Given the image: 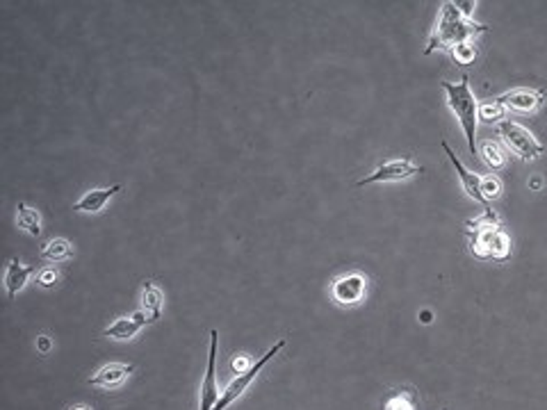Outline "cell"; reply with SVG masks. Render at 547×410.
<instances>
[{
	"label": "cell",
	"mask_w": 547,
	"mask_h": 410,
	"mask_svg": "<svg viewBox=\"0 0 547 410\" xmlns=\"http://www.w3.org/2000/svg\"><path fill=\"white\" fill-rule=\"evenodd\" d=\"M497 130H499V137L504 139V144L520 160H536L545 151V146L534 137L532 130L516 124V121H499Z\"/></svg>",
	"instance_id": "277c9868"
},
{
	"label": "cell",
	"mask_w": 547,
	"mask_h": 410,
	"mask_svg": "<svg viewBox=\"0 0 547 410\" xmlns=\"http://www.w3.org/2000/svg\"><path fill=\"white\" fill-rule=\"evenodd\" d=\"M135 372V365H126V363H110L105 367H101L94 376L89 379V386H99V388H117L121 386L130 374Z\"/></svg>",
	"instance_id": "7c38bea8"
},
{
	"label": "cell",
	"mask_w": 547,
	"mask_h": 410,
	"mask_svg": "<svg viewBox=\"0 0 547 410\" xmlns=\"http://www.w3.org/2000/svg\"><path fill=\"white\" fill-rule=\"evenodd\" d=\"M16 221H19L21 228L28 235H32V237H39V235H41V217H39V212L34 210V207H30L28 203H23V200L16 205Z\"/></svg>",
	"instance_id": "9a60e30c"
},
{
	"label": "cell",
	"mask_w": 547,
	"mask_h": 410,
	"mask_svg": "<svg viewBox=\"0 0 547 410\" xmlns=\"http://www.w3.org/2000/svg\"><path fill=\"white\" fill-rule=\"evenodd\" d=\"M481 160L486 162V167H490L493 171H499L506 164V153L502 151L499 144L495 142H486L481 146Z\"/></svg>",
	"instance_id": "ac0fdd59"
},
{
	"label": "cell",
	"mask_w": 547,
	"mask_h": 410,
	"mask_svg": "<svg viewBox=\"0 0 547 410\" xmlns=\"http://www.w3.org/2000/svg\"><path fill=\"white\" fill-rule=\"evenodd\" d=\"M37 346H39V351H43V353H46L48 349H50V339H48L46 335H41V337H39V344H37Z\"/></svg>",
	"instance_id": "d4e9b609"
},
{
	"label": "cell",
	"mask_w": 547,
	"mask_h": 410,
	"mask_svg": "<svg viewBox=\"0 0 547 410\" xmlns=\"http://www.w3.org/2000/svg\"><path fill=\"white\" fill-rule=\"evenodd\" d=\"M442 148H445V153H447V158H449V162H451V167H454L456 173H458V180H461L463 191H465V194L470 196L472 200H476V203H481V205H483V210H488L490 203H488V200H486L483 191H481V180H483V178L479 176V173H472L470 169H467L465 164L456 158V153L451 151L447 142H442Z\"/></svg>",
	"instance_id": "30bf717a"
},
{
	"label": "cell",
	"mask_w": 547,
	"mask_h": 410,
	"mask_svg": "<svg viewBox=\"0 0 547 410\" xmlns=\"http://www.w3.org/2000/svg\"><path fill=\"white\" fill-rule=\"evenodd\" d=\"M37 281H39L43 287H50V285L57 281V272H55V269H43V272L37 274Z\"/></svg>",
	"instance_id": "603a6c76"
},
{
	"label": "cell",
	"mask_w": 547,
	"mask_h": 410,
	"mask_svg": "<svg viewBox=\"0 0 547 410\" xmlns=\"http://www.w3.org/2000/svg\"><path fill=\"white\" fill-rule=\"evenodd\" d=\"M162 305H164V296L160 292V287H155L153 283H144L142 290V310H146L153 317V321H158L162 315Z\"/></svg>",
	"instance_id": "2e32d148"
},
{
	"label": "cell",
	"mask_w": 547,
	"mask_h": 410,
	"mask_svg": "<svg viewBox=\"0 0 547 410\" xmlns=\"http://www.w3.org/2000/svg\"><path fill=\"white\" fill-rule=\"evenodd\" d=\"M465 235L470 237V253L474 258L495 260V263H504L511 258V240L502 230L493 207H488L479 219L465 221Z\"/></svg>",
	"instance_id": "7a4b0ae2"
},
{
	"label": "cell",
	"mask_w": 547,
	"mask_h": 410,
	"mask_svg": "<svg viewBox=\"0 0 547 410\" xmlns=\"http://www.w3.org/2000/svg\"><path fill=\"white\" fill-rule=\"evenodd\" d=\"M71 256H73V247H71V242L64 237L50 240L43 244V249H41V258L50 260V263H62V260L71 258Z\"/></svg>",
	"instance_id": "e0dca14e"
},
{
	"label": "cell",
	"mask_w": 547,
	"mask_h": 410,
	"mask_svg": "<svg viewBox=\"0 0 547 410\" xmlns=\"http://www.w3.org/2000/svg\"><path fill=\"white\" fill-rule=\"evenodd\" d=\"M121 189V185H112L108 189H92V191H85V194L80 196V200H75L73 203V210L78 212H101L103 207H105V203L117 194V191Z\"/></svg>",
	"instance_id": "4fadbf2b"
},
{
	"label": "cell",
	"mask_w": 547,
	"mask_h": 410,
	"mask_svg": "<svg viewBox=\"0 0 547 410\" xmlns=\"http://www.w3.org/2000/svg\"><path fill=\"white\" fill-rule=\"evenodd\" d=\"M251 365H254V363H249L247 356H240V358H235V360H233L231 367H233V372H235V374H242V372H247Z\"/></svg>",
	"instance_id": "cb8c5ba5"
},
{
	"label": "cell",
	"mask_w": 547,
	"mask_h": 410,
	"mask_svg": "<svg viewBox=\"0 0 547 410\" xmlns=\"http://www.w3.org/2000/svg\"><path fill=\"white\" fill-rule=\"evenodd\" d=\"M440 87L447 94V105L454 112V117L461 124L467 148L470 153L476 155V121H479V103H476L474 94L470 89V78L463 75L461 82H440Z\"/></svg>",
	"instance_id": "3957f363"
},
{
	"label": "cell",
	"mask_w": 547,
	"mask_h": 410,
	"mask_svg": "<svg viewBox=\"0 0 547 410\" xmlns=\"http://www.w3.org/2000/svg\"><path fill=\"white\" fill-rule=\"evenodd\" d=\"M486 32H488V25L476 23L470 16H465L461 12V7L456 5V0H447V3H442L438 10V19L431 30V37H429L427 48H424V55H431V53H436V50H447V53H451V50L463 46V43L476 41V37H481Z\"/></svg>",
	"instance_id": "6da1fadb"
},
{
	"label": "cell",
	"mask_w": 547,
	"mask_h": 410,
	"mask_svg": "<svg viewBox=\"0 0 547 410\" xmlns=\"http://www.w3.org/2000/svg\"><path fill=\"white\" fill-rule=\"evenodd\" d=\"M32 274H34L32 267L21 265L16 258L10 260V265H7V272H5V287H7V296H10V301L23 290L25 283H28V278H30Z\"/></svg>",
	"instance_id": "5bb4252c"
},
{
	"label": "cell",
	"mask_w": 547,
	"mask_h": 410,
	"mask_svg": "<svg viewBox=\"0 0 547 410\" xmlns=\"http://www.w3.org/2000/svg\"><path fill=\"white\" fill-rule=\"evenodd\" d=\"M451 57L456 59L458 64H470V62H474V57H476V41H470V43H463V46H458V48H454L449 53Z\"/></svg>",
	"instance_id": "ffe728a7"
},
{
	"label": "cell",
	"mask_w": 547,
	"mask_h": 410,
	"mask_svg": "<svg viewBox=\"0 0 547 410\" xmlns=\"http://www.w3.org/2000/svg\"><path fill=\"white\" fill-rule=\"evenodd\" d=\"M504 110H513V112H523V115H529V112H536L538 108L545 103V94L541 89H529V87H516L506 94H502L495 98Z\"/></svg>",
	"instance_id": "ba28073f"
},
{
	"label": "cell",
	"mask_w": 547,
	"mask_h": 410,
	"mask_svg": "<svg viewBox=\"0 0 547 410\" xmlns=\"http://www.w3.org/2000/svg\"><path fill=\"white\" fill-rule=\"evenodd\" d=\"M422 171H424L422 167L413 164L408 158H395V160H386L384 164H379L370 176H365L363 180L356 182V185L365 187V185H374V182H399V180L415 176V173H422Z\"/></svg>",
	"instance_id": "8992f818"
},
{
	"label": "cell",
	"mask_w": 547,
	"mask_h": 410,
	"mask_svg": "<svg viewBox=\"0 0 547 410\" xmlns=\"http://www.w3.org/2000/svg\"><path fill=\"white\" fill-rule=\"evenodd\" d=\"M283 346H285V339H279V342H276L272 349H269V351H267L263 358H258V360H256L254 365H251V367H249L247 372L238 374V376L233 379V381L228 383V386H226V390L221 392V397H219V401H217V406H214L212 410H224L226 406H231L233 401L240 399L242 395H245L247 388L256 381V376L260 374V369H263L265 365H267L269 360H272V358H274L276 353H279Z\"/></svg>",
	"instance_id": "5b68a950"
},
{
	"label": "cell",
	"mask_w": 547,
	"mask_h": 410,
	"mask_svg": "<svg viewBox=\"0 0 547 410\" xmlns=\"http://www.w3.org/2000/svg\"><path fill=\"white\" fill-rule=\"evenodd\" d=\"M75 410H87V408H75Z\"/></svg>",
	"instance_id": "484cf974"
},
{
	"label": "cell",
	"mask_w": 547,
	"mask_h": 410,
	"mask_svg": "<svg viewBox=\"0 0 547 410\" xmlns=\"http://www.w3.org/2000/svg\"><path fill=\"white\" fill-rule=\"evenodd\" d=\"M217 344H219V333L210 330V353H207L205 379L201 383V410H212L221 397L217 386Z\"/></svg>",
	"instance_id": "9c48e42d"
},
{
	"label": "cell",
	"mask_w": 547,
	"mask_h": 410,
	"mask_svg": "<svg viewBox=\"0 0 547 410\" xmlns=\"http://www.w3.org/2000/svg\"><path fill=\"white\" fill-rule=\"evenodd\" d=\"M481 191H483L486 200H493V198H497V196L502 194V185H499V180L495 178V176H490V178H483V180H481Z\"/></svg>",
	"instance_id": "44dd1931"
},
{
	"label": "cell",
	"mask_w": 547,
	"mask_h": 410,
	"mask_svg": "<svg viewBox=\"0 0 547 410\" xmlns=\"http://www.w3.org/2000/svg\"><path fill=\"white\" fill-rule=\"evenodd\" d=\"M502 117H504V108H502L497 101H490V103L479 105V119L486 121V124H499Z\"/></svg>",
	"instance_id": "d6986e66"
},
{
	"label": "cell",
	"mask_w": 547,
	"mask_h": 410,
	"mask_svg": "<svg viewBox=\"0 0 547 410\" xmlns=\"http://www.w3.org/2000/svg\"><path fill=\"white\" fill-rule=\"evenodd\" d=\"M146 324H153V317L149 315L146 310H137L135 315L130 317H121L117 319L115 324H110L105 330H103V335L105 337H112V339H121V342H126V339H133L140 330L146 326Z\"/></svg>",
	"instance_id": "8fae6325"
},
{
	"label": "cell",
	"mask_w": 547,
	"mask_h": 410,
	"mask_svg": "<svg viewBox=\"0 0 547 410\" xmlns=\"http://www.w3.org/2000/svg\"><path fill=\"white\" fill-rule=\"evenodd\" d=\"M331 294L335 303L340 305H358L365 299V294H367V276L358 272L344 274L333 283Z\"/></svg>",
	"instance_id": "52a82bcc"
},
{
	"label": "cell",
	"mask_w": 547,
	"mask_h": 410,
	"mask_svg": "<svg viewBox=\"0 0 547 410\" xmlns=\"http://www.w3.org/2000/svg\"><path fill=\"white\" fill-rule=\"evenodd\" d=\"M386 410H415V406H413V401L402 392V395H395L393 399L388 401Z\"/></svg>",
	"instance_id": "7402d4cb"
}]
</instances>
